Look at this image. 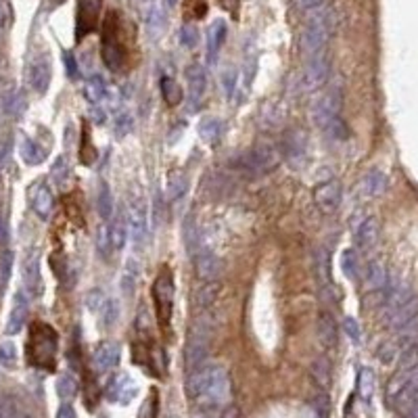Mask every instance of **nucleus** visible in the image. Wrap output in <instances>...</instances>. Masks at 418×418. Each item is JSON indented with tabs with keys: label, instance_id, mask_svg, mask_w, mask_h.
I'll list each match as a JSON object with an SVG mask.
<instances>
[{
	"label": "nucleus",
	"instance_id": "f257e3e1",
	"mask_svg": "<svg viewBox=\"0 0 418 418\" xmlns=\"http://www.w3.org/2000/svg\"><path fill=\"white\" fill-rule=\"evenodd\" d=\"M188 395L205 406H220L230 399V379L222 366H201L190 372L186 383Z\"/></svg>",
	"mask_w": 418,
	"mask_h": 418
},
{
	"label": "nucleus",
	"instance_id": "f03ea898",
	"mask_svg": "<svg viewBox=\"0 0 418 418\" xmlns=\"http://www.w3.org/2000/svg\"><path fill=\"white\" fill-rule=\"evenodd\" d=\"M55 358H57V332L45 322H36L29 330V341H27L29 364L53 370Z\"/></svg>",
	"mask_w": 418,
	"mask_h": 418
},
{
	"label": "nucleus",
	"instance_id": "7ed1b4c3",
	"mask_svg": "<svg viewBox=\"0 0 418 418\" xmlns=\"http://www.w3.org/2000/svg\"><path fill=\"white\" fill-rule=\"evenodd\" d=\"M101 55L111 71H119L125 63V49L119 40V15L115 11H109L103 21Z\"/></svg>",
	"mask_w": 418,
	"mask_h": 418
},
{
	"label": "nucleus",
	"instance_id": "20e7f679",
	"mask_svg": "<svg viewBox=\"0 0 418 418\" xmlns=\"http://www.w3.org/2000/svg\"><path fill=\"white\" fill-rule=\"evenodd\" d=\"M328 32H330L328 11H324V9L312 11V15L308 17V23L304 27V34H302V51L306 57L324 53Z\"/></svg>",
	"mask_w": 418,
	"mask_h": 418
},
{
	"label": "nucleus",
	"instance_id": "39448f33",
	"mask_svg": "<svg viewBox=\"0 0 418 418\" xmlns=\"http://www.w3.org/2000/svg\"><path fill=\"white\" fill-rule=\"evenodd\" d=\"M207 354H209V326H207V318L201 316L195 326H193V332L188 337V343H186V368L188 372H195L201 368V364L207 360Z\"/></svg>",
	"mask_w": 418,
	"mask_h": 418
},
{
	"label": "nucleus",
	"instance_id": "423d86ee",
	"mask_svg": "<svg viewBox=\"0 0 418 418\" xmlns=\"http://www.w3.org/2000/svg\"><path fill=\"white\" fill-rule=\"evenodd\" d=\"M174 276L170 270H163L157 278H155V284H153V299H155V306H157V318H159V324L167 326L170 324V318H172V310H174Z\"/></svg>",
	"mask_w": 418,
	"mask_h": 418
},
{
	"label": "nucleus",
	"instance_id": "0eeeda50",
	"mask_svg": "<svg viewBox=\"0 0 418 418\" xmlns=\"http://www.w3.org/2000/svg\"><path fill=\"white\" fill-rule=\"evenodd\" d=\"M138 395V385L128 372H117L107 383V399L119 406H128Z\"/></svg>",
	"mask_w": 418,
	"mask_h": 418
},
{
	"label": "nucleus",
	"instance_id": "6e6552de",
	"mask_svg": "<svg viewBox=\"0 0 418 418\" xmlns=\"http://www.w3.org/2000/svg\"><path fill=\"white\" fill-rule=\"evenodd\" d=\"M149 216H147V203L143 197H134L128 205V232L136 245H140L147 236Z\"/></svg>",
	"mask_w": 418,
	"mask_h": 418
},
{
	"label": "nucleus",
	"instance_id": "1a4fd4ad",
	"mask_svg": "<svg viewBox=\"0 0 418 418\" xmlns=\"http://www.w3.org/2000/svg\"><path fill=\"white\" fill-rule=\"evenodd\" d=\"M314 203L322 214L337 212L341 205V182L339 180H326L314 188Z\"/></svg>",
	"mask_w": 418,
	"mask_h": 418
},
{
	"label": "nucleus",
	"instance_id": "9d476101",
	"mask_svg": "<svg viewBox=\"0 0 418 418\" xmlns=\"http://www.w3.org/2000/svg\"><path fill=\"white\" fill-rule=\"evenodd\" d=\"M328 77V61L326 53H318L312 57H306V69H304V86L308 90H316L324 86Z\"/></svg>",
	"mask_w": 418,
	"mask_h": 418
},
{
	"label": "nucleus",
	"instance_id": "9b49d317",
	"mask_svg": "<svg viewBox=\"0 0 418 418\" xmlns=\"http://www.w3.org/2000/svg\"><path fill=\"white\" fill-rule=\"evenodd\" d=\"M53 79V65L49 55H38L29 63V84L38 95H45Z\"/></svg>",
	"mask_w": 418,
	"mask_h": 418
},
{
	"label": "nucleus",
	"instance_id": "f8f14e48",
	"mask_svg": "<svg viewBox=\"0 0 418 418\" xmlns=\"http://www.w3.org/2000/svg\"><path fill=\"white\" fill-rule=\"evenodd\" d=\"M339 107H341V97L337 88H330L314 107V119L320 128L324 130L330 121H334L339 117Z\"/></svg>",
	"mask_w": 418,
	"mask_h": 418
},
{
	"label": "nucleus",
	"instance_id": "ddd939ff",
	"mask_svg": "<svg viewBox=\"0 0 418 418\" xmlns=\"http://www.w3.org/2000/svg\"><path fill=\"white\" fill-rule=\"evenodd\" d=\"M119 356H121V347L119 343L111 341V339H105L101 341L97 347H95V354H93V362L97 366L99 372H109L117 366L119 362Z\"/></svg>",
	"mask_w": 418,
	"mask_h": 418
},
{
	"label": "nucleus",
	"instance_id": "4468645a",
	"mask_svg": "<svg viewBox=\"0 0 418 418\" xmlns=\"http://www.w3.org/2000/svg\"><path fill=\"white\" fill-rule=\"evenodd\" d=\"M99 7L95 0H77V23H75V38L82 40L88 36L97 25Z\"/></svg>",
	"mask_w": 418,
	"mask_h": 418
},
{
	"label": "nucleus",
	"instance_id": "2eb2a0df",
	"mask_svg": "<svg viewBox=\"0 0 418 418\" xmlns=\"http://www.w3.org/2000/svg\"><path fill=\"white\" fill-rule=\"evenodd\" d=\"M186 82H188V101L193 105V109H197L207 93V77L201 65H188L186 69Z\"/></svg>",
	"mask_w": 418,
	"mask_h": 418
},
{
	"label": "nucleus",
	"instance_id": "dca6fc26",
	"mask_svg": "<svg viewBox=\"0 0 418 418\" xmlns=\"http://www.w3.org/2000/svg\"><path fill=\"white\" fill-rule=\"evenodd\" d=\"M23 284H25V291L27 295L36 297L40 295L42 291V276H40V258L36 251H32V254L23 260Z\"/></svg>",
	"mask_w": 418,
	"mask_h": 418
},
{
	"label": "nucleus",
	"instance_id": "f3484780",
	"mask_svg": "<svg viewBox=\"0 0 418 418\" xmlns=\"http://www.w3.org/2000/svg\"><path fill=\"white\" fill-rule=\"evenodd\" d=\"M27 295L23 291L15 293V299H13V308H11V314H9V320H7V326H5V332L7 334H17L21 332V328L25 326V320H27Z\"/></svg>",
	"mask_w": 418,
	"mask_h": 418
},
{
	"label": "nucleus",
	"instance_id": "a211bd4d",
	"mask_svg": "<svg viewBox=\"0 0 418 418\" xmlns=\"http://www.w3.org/2000/svg\"><path fill=\"white\" fill-rule=\"evenodd\" d=\"M29 201H32V209L42 218L47 220L53 214V207H55V199L51 188H47L45 184H34L29 190Z\"/></svg>",
	"mask_w": 418,
	"mask_h": 418
},
{
	"label": "nucleus",
	"instance_id": "6ab92c4d",
	"mask_svg": "<svg viewBox=\"0 0 418 418\" xmlns=\"http://www.w3.org/2000/svg\"><path fill=\"white\" fill-rule=\"evenodd\" d=\"M222 272V262L212 251H201L197 256V276L201 282H214Z\"/></svg>",
	"mask_w": 418,
	"mask_h": 418
},
{
	"label": "nucleus",
	"instance_id": "aec40b11",
	"mask_svg": "<svg viewBox=\"0 0 418 418\" xmlns=\"http://www.w3.org/2000/svg\"><path fill=\"white\" fill-rule=\"evenodd\" d=\"M226 36H228V27H226V21L222 19H216L212 23V27H209L207 32V57L212 63H216L224 42H226Z\"/></svg>",
	"mask_w": 418,
	"mask_h": 418
},
{
	"label": "nucleus",
	"instance_id": "412c9836",
	"mask_svg": "<svg viewBox=\"0 0 418 418\" xmlns=\"http://www.w3.org/2000/svg\"><path fill=\"white\" fill-rule=\"evenodd\" d=\"M0 103H3V109L11 115H19L23 109V99L13 84H7V86L0 88Z\"/></svg>",
	"mask_w": 418,
	"mask_h": 418
},
{
	"label": "nucleus",
	"instance_id": "4be33fe9",
	"mask_svg": "<svg viewBox=\"0 0 418 418\" xmlns=\"http://www.w3.org/2000/svg\"><path fill=\"white\" fill-rule=\"evenodd\" d=\"M19 155L25 165H40L45 161V151L27 136H21V140H19Z\"/></svg>",
	"mask_w": 418,
	"mask_h": 418
},
{
	"label": "nucleus",
	"instance_id": "5701e85b",
	"mask_svg": "<svg viewBox=\"0 0 418 418\" xmlns=\"http://www.w3.org/2000/svg\"><path fill=\"white\" fill-rule=\"evenodd\" d=\"M199 136L205 145H218L222 136V125L216 117H205L199 123Z\"/></svg>",
	"mask_w": 418,
	"mask_h": 418
},
{
	"label": "nucleus",
	"instance_id": "b1692460",
	"mask_svg": "<svg viewBox=\"0 0 418 418\" xmlns=\"http://www.w3.org/2000/svg\"><path fill=\"white\" fill-rule=\"evenodd\" d=\"M109 241H111V247L115 251L123 249L125 241H128V224H125L123 214H117L115 220L111 222V226H109Z\"/></svg>",
	"mask_w": 418,
	"mask_h": 418
},
{
	"label": "nucleus",
	"instance_id": "393cba45",
	"mask_svg": "<svg viewBox=\"0 0 418 418\" xmlns=\"http://www.w3.org/2000/svg\"><path fill=\"white\" fill-rule=\"evenodd\" d=\"M376 236H379V224H376L374 218L364 220V222L356 228V238H358V245H360V247H370V245H374Z\"/></svg>",
	"mask_w": 418,
	"mask_h": 418
},
{
	"label": "nucleus",
	"instance_id": "a878e982",
	"mask_svg": "<svg viewBox=\"0 0 418 418\" xmlns=\"http://www.w3.org/2000/svg\"><path fill=\"white\" fill-rule=\"evenodd\" d=\"M161 97L170 107H176L182 101V90L174 77H170V75L161 77Z\"/></svg>",
	"mask_w": 418,
	"mask_h": 418
},
{
	"label": "nucleus",
	"instance_id": "bb28decb",
	"mask_svg": "<svg viewBox=\"0 0 418 418\" xmlns=\"http://www.w3.org/2000/svg\"><path fill=\"white\" fill-rule=\"evenodd\" d=\"M107 84L101 75H93L88 82H86V88H84V95H86V99L97 105V103H103L105 95H107Z\"/></svg>",
	"mask_w": 418,
	"mask_h": 418
},
{
	"label": "nucleus",
	"instance_id": "cd10ccee",
	"mask_svg": "<svg viewBox=\"0 0 418 418\" xmlns=\"http://www.w3.org/2000/svg\"><path fill=\"white\" fill-rule=\"evenodd\" d=\"M218 293H220V282H205L201 288H197L195 293V304L199 308H207V306H212L218 297Z\"/></svg>",
	"mask_w": 418,
	"mask_h": 418
},
{
	"label": "nucleus",
	"instance_id": "c85d7f7f",
	"mask_svg": "<svg viewBox=\"0 0 418 418\" xmlns=\"http://www.w3.org/2000/svg\"><path fill=\"white\" fill-rule=\"evenodd\" d=\"M188 188V180L182 172H174L170 174V178H167V199L170 201H176L180 199Z\"/></svg>",
	"mask_w": 418,
	"mask_h": 418
},
{
	"label": "nucleus",
	"instance_id": "c756f323",
	"mask_svg": "<svg viewBox=\"0 0 418 418\" xmlns=\"http://www.w3.org/2000/svg\"><path fill=\"white\" fill-rule=\"evenodd\" d=\"M136 280H138V264L134 260L125 262L123 276H121V288H123L125 295H132V291L136 286Z\"/></svg>",
	"mask_w": 418,
	"mask_h": 418
},
{
	"label": "nucleus",
	"instance_id": "7c9ffc66",
	"mask_svg": "<svg viewBox=\"0 0 418 418\" xmlns=\"http://www.w3.org/2000/svg\"><path fill=\"white\" fill-rule=\"evenodd\" d=\"M97 207H99V214L103 220H109L111 214H113V199H111V193L107 188L105 182H101L99 186V193H97Z\"/></svg>",
	"mask_w": 418,
	"mask_h": 418
},
{
	"label": "nucleus",
	"instance_id": "2f4dec72",
	"mask_svg": "<svg viewBox=\"0 0 418 418\" xmlns=\"http://www.w3.org/2000/svg\"><path fill=\"white\" fill-rule=\"evenodd\" d=\"M385 282H387V274H385V268L381 262H372L368 266V286L372 291H379V288H385Z\"/></svg>",
	"mask_w": 418,
	"mask_h": 418
},
{
	"label": "nucleus",
	"instance_id": "473e14b6",
	"mask_svg": "<svg viewBox=\"0 0 418 418\" xmlns=\"http://www.w3.org/2000/svg\"><path fill=\"white\" fill-rule=\"evenodd\" d=\"M385 184H387V180H385V176L381 172H370L364 178V193L368 197H376V195H381L385 190Z\"/></svg>",
	"mask_w": 418,
	"mask_h": 418
},
{
	"label": "nucleus",
	"instance_id": "72a5a7b5",
	"mask_svg": "<svg viewBox=\"0 0 418 418\" xmlns=\"http://www.w3.org/2000/svg\"><path fill=\"white\" fill-rule=\"evenodd\" d=\"M75 391H77V383H75V379L71 374H61L59 376V381H57V393H59V397L61 399H71L73 395H75Z\"/></svg>",
	"mask_w": 418,
	"mask_h": 418
},
{
	"label": "nucleus",
	"instance_id": "f704fd0d",
	"mask_svg": "<svg viewBox=\"0 0 418 418\" xmlns=\"http://www.w3.org/2000/svg\"><path fill=\"white\" fill-rule=\"evenodd\" d=\"M113 130H115V134H117L119 138H121V136H128V134L134 130V117H132L130 113L117 115L115 121H113Z\"/></svg>",
	"mask_w": 418,
	"mask_h": 418
},
{
	"label": "nucleus",
	"instance_id": "c9c22d12",
	"mask_svg": "<svg viewBox=\"0 0 418 418\" xmlns=\"http://www.w3.org/2000/svg\"><path fill=\"white\" fill-rule=\"evenodd\" d=\"M117 316H119L117 302H115L113 297H107V302H105V306H103V310H101L99 318L103 320V324H105V326H113V324L117 322Z\"/></svg>",
	"mask_w": 418,
	"mask_h": 418
},
{
	"label": "nucleus",
	"instance_id": "e433bc0d",
	"mask_svg": "<svg viewBox=\"0 0 418 418\" xmlns=\"http://www.w3.org/2000/svg\"><path fill=\"white\" fill-rule=\"evenodd\" d=\"M0 364L5 368H13L17 364V347L13 341L0 343Z\"/></svg>",
	"mask_w": 418,
	"mask_h": 418
},
{
	"label": "nucleus",
	"instance_id": "4c0bfd02",
	"mask_svg": "<svg viewBox=\"0 0 418 418\" xmlns=\"http://www.w3.org/2000/svg\"><path fill=\"white\" fill-rule=\"evenodd\" d=\"M180 45L186 49H195L199 45V29L193 23H186L180 27Z\"/></svg>",
	"mask_w": 418,
	"mask_h": 418
},
{
	"label": "nucleus",
	"instance_id": "58836bf2",
	"mask_svg": "<svg viewBox=\"0 0 418 418\" xmlns=\"http://www.w3.org/2000/svg\"><path fill=\"white\" fill-rule=\"evenodd\" d=\"M107 297H109V295H105L101 288H93L88 295H86V306H88V310L99 316L101 310H103V306H105V302H107Z\"/></svg>",
	"mask_w": 418,
	"mask_h": 418
},
{
	"label": "nucleus",
	"instance_id": "ea45409f",
	"mask_svg": "<svg viewBox=\"0 0 418 418\" xmlns=\"http://www.w3.org/2000/svg\"><path fill=\"white\" fill-rule=\"evenodd\" d=\"M341 268L343 272L349 276V278H356V272H358V258L352 249H345L343 256H341Z\"/></svg>",
	"mask_w": 418,
	"mask_h": 418
},
{
	"label": "nucleus",
	"instance_id": "a19ab883",
	"mask_svg": "<svg viewBox=\"0 0 418 418\" xmlns=\"http://www.w3.org/2000/svg\"><path fill=\"white\" fill-rule=\"evenodd\" d=\"M320 339L322 343H334V324H332V318L322 314L320 318Z\"/></svg>",
	"mask_w": 418,
	"mask_h": 418
},
{
	"label": "nucleus",
	"instance_id": "79ce46f5",
	"mask_svg": "<svg viewBox=\"0 0 418 418\" xmlns=\"http://www.w3.org/2000/svg\"><path fill=\"white\" fill-rule=\"evenodd\" d=\"M222 88H224L226 101H230L234 97V90H236V71L234 69H226L224 71V75H222Z\"/></svg>",
	"mask_w": 418,
	"mask_h": 418
},
{
	"label": "nucleus",
	"instance_id": "37998d69",
	"mask_svg": "<svg viewBox=\"0 0 418 418\" xmlns=\"http://www.w3.org/2000/svg\"><path fill=\"white\" fill-rule=\"evenodd\" d=\"M372 383H374L372 372H370L368 368L360 370V376H358V389H360V393H362L364 397L370 395V391H372Z\"/></svg>",
	"mask_w": 418,
	"mask_h": 418
},
{
	"label": "nucleus",
	"instance_id": "c03bdc74",
	"mask_svg": "<svg viewBox=\"0 0 418 418\" xmlns=\"http://www.w3.org/2000/svg\"><path fill=\"white\" fill-rule=\"evenodd\" d=\"M67 174H69L67 159H65V157H59V159L55 161V165H53V180H55L57 184H63L65 178H67Z\"/></svg>",
	"mask_w": 418,
	"mask_h": 418
},
{
	"label": "nucleus",
	"instance_id": "a18cd8bd",
	"mask_svg": "<svg viewBox=\"0 0 418 418\" xmlns=\"http://www.w3.org/2000/svg\"><path fill=\"white\" fill-rule=\"evenodd\" d=\"M97 247L101 254H107V251L111 249V241H109V226H101L99 228V234H97Z\"/></svg>",
	"mask_w": 418,
	"mask_h": 418
},
{
	"label": "nucleus",
	"instance_id": "49530a36",
	"mask_svg": "<svg viewBox=\"0 0 418 418\" xmlns=\"http://www.w3.org/2000/svg\"><path fill=\"white\" fill-rule=\"evenodd\" d=\"M136 328H138V332H149V328H151V316H149V310H147V308H138V314H136Z\"/></svg>",
	"mask_w": 418,
	"mask_h": 418
},
{
	"label": "nucleus",
	"instance_id": "de8ad7c7",
	"mask_svg": "<svg viewBox=\"0 0 418 418\" xmlns=\"http://www.w3.org/2000/svg\"><path fill=\"white\" fill-rule=\"evenodd\" d=\"M63 61H65V69H67V75L71 79H75L79 75V67H77V61L73 59L71 53H63Z\"/></svg>",
	"mask_w": 418,
	"mask_h": 418
},
{
	"label": "nucleus",
	"instance_id": "09e8293b",
	"mask_svg": "<svg viewBox=\"0 0 418 418\" xmlns=\"http://www.w3.org/2000/svg\"><path fill=\"white\" fill-rule=\"evenodd\" d=\"M343 328H345V332L349 334V339L360 341V326H358V322H356L354 318H345V320H343Z\"/></svg>",
	"mask_w": 418,
	"mask_h": 418
},
{
	"label": "nucleus",
	"instance_id": "8fccbe9b",
	"mask_svg": "<svg viewBox=\"0 0 418 418\" xmlns=\"http://www.w3.org/2000/svg\"><path fill=\"white\" fill-rule=\"evenodd\" d=\"M322 3H324V0H297V5H299L304 11H308V13L322 9Z\"/></svg>",
	"mask_w": 418,
	"mask_h": 418
},
{
	"label": "nucleus",
	"instance_id": "3c124183",
	"mask_svg": "<svg viewBox=\"0 0 418 418\" xmlns=\"http://www.w3.org/2000/svg\"><path fill=\"white\" fill-rule=\"evenodd\" d=\"M105 103H109V107H117L119 105V93H117V88L115 86H109L107 88V95H105V99H103Z\"/></svg>",
	"mask_w": 418,
	"mask_h": 418
},
{
	"label": "nucleus",
	"instance_id": "603ef678",
	"mask_svg": "<svg viewBox=\"0 0 418 418\" xmlns=\"http://www.w3.org/2000/svg\"><path fill=\"white\" fill-rule=\"evenodd\" d=\"M11 19V11H9V5L5 0H0V27H5Z\"/></svg>",
	"mask_w": 418,
	"mask_h": 418
},
{
	"label": "nucleus",
	"instance_id": "864d4df0",
	"mask_svg": "<svg viewBox=\"0 0 418 418\" xmlns=\"http://www.w3.org/2000/svg\"><path fill=\"white\" fill-rule=\"evenodd\" d=\"M57 418H77V416H75V412H73V408L69 404H63L59 408V412H57Z\"/></svg>",
	"mask_w": 418,
	"mask_h": 418
},
{
	"label": "nucleus",
	"instance_id": "5fc2aeb1",
	"mask_svg": "<svg viewBox=\"0 0 418 418\" xmlns=\"http://www.w3.org/2000/svg\"><path fill=\"white\" fill-rule=\"evenodd\" d=\"M193 418H216V416H214L212 412H197Z\"/></svg>",
	"mask_w": 418,
	"mask_h": 418
},
{
	"label": "nucleus",
	"instance_id": "6e6d98bb",
	"mask_svg": "<svg viewBox=\"0 0 418 418\" xmlns=\"http://www.w3.org/2000/svg\"><path fill=\"white\" fill-rule=\"evenodd\" d=\"M165 5H167V7H176L178 0H165Z\"/></svg>",
	"mask_w": 418,
	"mask_h": 418
}]
</instances>
